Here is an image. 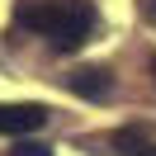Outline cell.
Returning <instances> with one entry per match:
<instances>
[{
  "label": "cell",
  "mask_w": 156,
  "mask_h": 156,
  "mask_svg": "<svg viewBox=\"0 0 156 156\" xmlns=\"http://www.w3.org/2000/svg\"><path fill=\"white\" fill-rule=\"evenodd\" d=\"M14 24L52 38V52H76L95 29V5L90 0H19Z\"/></svg>",
  "instance_id": "cell-1"
},
{
  "label": "cell",
  "mask_w": 156,
  "mask_h": 156,
  "mask_svg": "<svg viewBox=\"0 0 156 156\" xmlns=\"http://www.w3.org/2000/svg\"><path fill=\"white\" fill-rule=\"evenodd\" d=\"M114 147L118 156H156V142L142 133V128H123V133H114Z\"/></svg>",
  "instance_id": "cell-4"
},
{
  "label": "cell",
  "mask_w": 156,
  "mask_h": 156,
  "mask_svg": "<svg viewBox=\"0 0 156 156\" xmlns=\"http://www.w3.org/2000/svg\"><path fill=\"white\" fill-rule=\"evenodd\" d=\"M142 14H147V19H156V0H142Z\"/></svg>",
  "instance_id": "cell-6"
},
{
  "label": "cell",
  "mask_w": 156,
  "mask_h": 156,
  "mask_svg": "<svg viewBox=\"0 0 156 156\" xmlns=\"http://www.w3.org/2000/svg\"><path fill=\"white\" fill-rule=\"evenodd\" d=\"M151 71H156V62H151Z\"/></svg>",
  "instance_id": "cell-7"
},
{
  "label": "cell",
  "mask_w": 156,
  "mask_h": 156,
  "mask_svg": "<svg viewBox=\"0 0 156 156\" xmlns=\"http://www.w3.org/2000/svg\"><path fill=\"white\" fill-rule=\"evenodd\" d=\"M10 156H52V147H48V142H29V137H19Z\"/></svg>",
  "instance_id": "cell-5"
},
{
  "label": "cell",
  "mask_w": 156,
  "mask_h": 156,
  "mask_svg": "<svg viewBox=\"0 0 156 156\" xmlns=\"http://www.w3.org/2000/svg\"><path fill=\"white\" fill-rule=\"evenodd\" d=\"M48 123L43 104H0V137H29Z\"/></svg>",
  "instance_id": "cell-2"
},
{
  "label": "cell",
  "mask_w": 156,
  "mask_h": 156,
  "mask_svg": "<svg viewBox=\"0 0 156 156\" xmlns=\"http://www.w3.org/2000/svg\"><path fill=\"white\" fill-rule=\"evenodd\" d=\"M66 90H71V95H80V99H95V104H99V99L114 95V71H109V66H76V71L66 76Z\"/></svg>",
  "instance_id": "cell-3"
}]
</instances>
